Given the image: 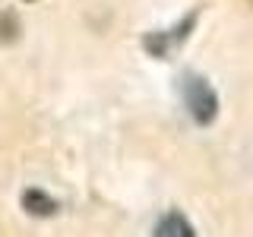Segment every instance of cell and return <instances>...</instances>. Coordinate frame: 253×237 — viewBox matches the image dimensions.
<instances>
[{
  "label": "cell",
  "mask_w": 253,
  "mask_h": 237,
  "mask_svg": "<svg viewBox=\"0 0 253 237\" xmlns=\"http://www.w3.org/2000/svg\"><path fill=\"white\" fill-rule=\"evenodd\" d=\"M196 19H200V10H193L187 16V19H180L174 29H165V32H149L146 38H142V47H146L149 57H162L168 60L174 51H177L180 44L187 41V35L196 29Z\"/></svg>",
  "instance_id": "obj_1"
},
{
  "label": "cell",
  "mask_w": 253,
  "mask_h": 237,
  "mask_svg": "<svg viewBox=\"0 0 253 237\" xmlns=\"http://www.w3.org/2000/svg\"><path fill=\"white\" fill-rule=\"evenodd\" d=\"M184 101H187V111L196 123H212L218 114V98L212 92V85L200 76H187L184 79Z\"/></svg>",
  "instance_id": "obj_2"
},
{
  "label": "cell",
  "mask_w": 253,
  "mask_h": 237,
  "mask_svg": "<svg viewBox=\"0 0 253 237\" xmlns=\"http://www.w3.org/2000/svg\"><path fill=\"white\" fill-rule=\"evenodd\" d=\"M22 205H26L29 215H42V218L57 212V202H54L44 190H26V193H22Z\"/></svg>",
  "instance_id": "obj_3"
},
{
  "label": "cell",
  "mask_w": 253,
  "mask_h": 237,
  "mask_svg": "<svg viewBox=\"0 0 253 237\" xmlns=\"http://www.w3.org/2000/svg\"><path fill=\"white\" fill-rule=\"evenodd\" d=\"M155 237H196V234H193V225H190L184 215L171 212V215H165L162 221H158Z\"/></svg>",
  "instance_id": "obj_4"
},
{
  "label": "cell",
  "mask_w": 253,
  "mask_h": 237,
  "mask_svg": "<svg viewBox=\"0 0 253 237\" xmlns=\"http://www.w3.org/2000/svg\"><path fill=\"white\" fill-rule=\"evenodd\" d=\"M16 32H19L16 16H13V13H0V41H13Z\"/></svg>",
  "instance_id": "obj_5"
}]
</instances>
